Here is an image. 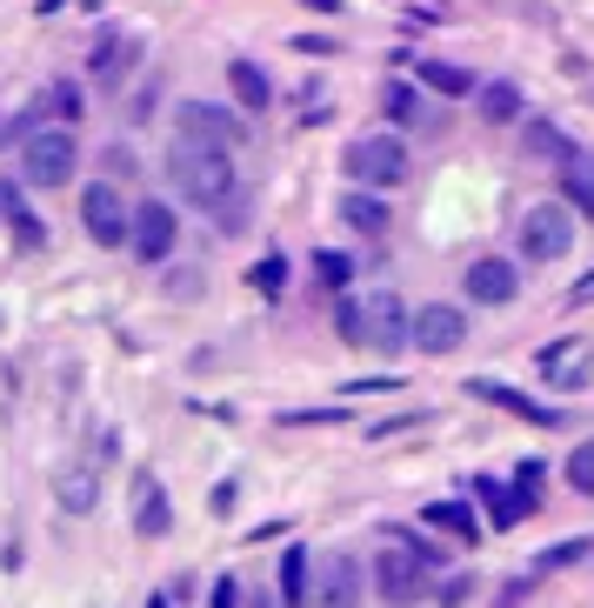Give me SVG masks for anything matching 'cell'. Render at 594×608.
Returning <instances> with one entry per match:
<instances>
[{
	"instance_id": "cell-7",
	"label": "cell",
	"mask_w": 594,
	"mask_h": 608,
	"mask_svg": "<svg viewBox=\"0 0 594 608\" xmlns=\"http://www.w3.org/2000/svg\"><path fill=\"white\" fill-rule=\"evenodd\" d=\"M461 341H468V314L455 301L407 308V347H421V355H455Z\"/></svg>"
},
{
	"instance_id": "cell-25",
	"label": "cell",
	"mask_w": 594,
	"mask_h": 608,
	"mask_svg": "<svg viewBox=\"0 0 594 608\" xmlns=\"http://www.w3.org/2000/svg\"><path fill=\"white\" fill-rule=\"evenodd\" d=\"M421 80H428L441 101H468V95H474V74L455 67V60H421Z\"/></svg>"
},
{
	"instance_id": "cell-20",
	"label": "cell",
	"mask_w": 594,
	"mask_h": 608,
	"mask_svg": "<svg viewBox=\"0 0 594 608\" xmlns=\"http://www.w3.org/2000/svg\"><path fill=\"white\" fill-rule=\"evenodd\" d=\"M54 501H60L67 515H94V501H101V468H94V462L60 468V475H54Z\"/></svg>"
},
{
	"instance_id": "cell-30",
	"label": "cell",
	"mask_w": 594,
	"mask_h": 608,
	"mask_svg": "<svg viewBox=\"0 0 594 608\" xmlns=\"http://www.w3.org/2000/svg\"><path fill=\"white\" fill-rule=\"evenodd\" d=\"M568 488H574V495H587V501H594V442H581V449H574V455H568Z\"/></svg>"
},
{
	"instance_id": "cell-45",
	"label": "cell",
	"mask_w": 594,
	"mask_h": 608,
	"mask_svg": "<svg viewBox=\"0 0 594 608\" xmlns=\"http://www.w3.org/2000/svg\"><path fill=\"white\" fill-rule=\"evenodd\" d=\"M147 608H167V595H147Z\"/></svg>"
},
{
	"instance_id": "cell-27",
	"label": "cell",
	"mask_w": 594,
	"mask_h": 608,
	"mask_svg": "<svg viewBox=\"0 0 594 608\" xmlns=\"http://www.w3.org/2000/svg\"><path fill=\"white\" fill-rule=\"evenodd\" d=\"M307 575H314L307 549H288V555H281V601H288V608H307Z\"/></svg>"
},
{
	"instance_id": "cell-31",
	"label": "cell",
	"mask_w": 594,
	"mask_h": 608,
	"mask_svg": "<svg viewBox=\"0 0 594 608\" xmlns=\"http://www.w3.org/2000/svg\"><path fill=\"white\" fill-rule=\"evenodd\" d=\"M414 108H421V101H414L407 80H388V87H381V114H388V121H414Z\"/></svg>"
},
{
	"instance_id": "cell-19",
	"label": "cell",
	"mask_w": 594,
	"mask_h": 608,
	"mask_svg": "<svg viewBox=\"0 0 594 608\" xmlns=\"http://www.w3.org/2000/svg\"><path fill=\"white\" fill-rule=\"evenodd\" d=\"M134 60H141V41H127V34H101L94 54H88V74H94L101 87H121V80L134 74Z\"/></svg>"
},
{
	"instance_id": "cell-14",
	"label": "cell",
	"mask_w": 594,
	"mask_h": 608,
	"mask_svg": "<svg viewBox=\"0 0 594 608\" xmlns=\"http://www.w3.org/2000/svg\"><path fill=\"white\" fill-rule=\"evenodd\" d=\"M535 362H541L548 388H587L594 382V347L587 341H548Z\"/></svg>"
},
{
	"instance_id": "cell-12",
	"label": "cell",
	"mask_w": 594,
	"mask_h": 608,
	"mask_svg": "<svg viewBox=\"0 0 594 608\" xmlns=\"http://www.w3.org/2000/svg\"><path fill=\"white\" fill-rule=\"evenodd\" d=\"M468 395H474V401H487V408H507V414L528 421V428H561V408H548V401H535V395H522V388H507V382L474 375V382H468Z\"/></svg>"
},
{
	"instance_id": "cell-35",
	"label": "cell",
	"mask_w": 594,
	"mask_h": 608,
	"mask_svg": "<svg viewBox=\"0 0 594 608\" xmlns=\"http://www.w3.org/2000/svg\"><path fill=\"white\" fill-rule=\"evenodd\" d=\"M327 421H348V408H288L281 428H327Z\"/></svg>"
},
{
	"instance_id": "cell-5",
	"label": "cell",
	"mask_w": 594,
	"mask_h": 608,
	"mask_svg": "<svg viewBox=\"0 0 594 608\" xmlns=\"http://www.w3.org/2000/svg\"><path fill=\"white\" fill-rule=\"evenodd\" d=\"M175 247H181V221H175V208H167V201H134L127 208V254L134 261L160 268Z\"/></svg>"
},
{
	"instance_id": "cell-4",
	"label": "cell",
	"mask_w": 594,
	"mask_h": 608,
	"mask_svg": "<svg viewBox=\"0 0 594 608\" xmlns=\"http://www.w3.org/2000/svg\"><path fill=\"white\" fill-rule=\"evenodd\" d=\"M428 588H435V568L421 562L414 549H401V542H388L381 555H374V595L381 601H394V608H407V601H428Z\"/></svg>"
},
{
	"instance_id": "cell-3",
	"label": "cell",
	"mask_w": 594,
	"mask_h": 608,
	"mask_svg": "<svg viewBox=\"0 0 594 608\" xmlns=\"http://www.w3.org/2000/svg\"><path fill=\"white\" fill-rule=\"evenodd\" d=\"M21 174L34 188H67L80 174V141L74 128H27L21 134Z\"/></svg>"
},
{
	"instance_id": "cell-40",
	"label": "cell",
	"mask_w": 594,
	"mask_h": 608,
	"mask_svg": "<svg viewBox=\"0 0 594 608\" xmlns=\"http://www.w3.org/2000/svg\"><path fill=\"white\" fill-rule=\"evenodd\" d=\"M167 288H175V295H188V301H194V295H201V275H194V268H181V275L167 281Z\"/></svg>"
},
{
	"instance_id": "cell-37",
	"label": "cell",
	"mask_w": 594,
	"mask_h": 608,
	"mask_svg": "<svg viewBox=\"0 0 594 608\" xmlns=\"http://www.w3.org/2000/svg\"><path fill=\"white\" fill-rule=\"evenodd\" d=\"M401 388V375H368V382H348L341 395H394Z\"/></svg>"
},
{
	"instance_id": "cell-44",
	"label": "cell",
	"mask_w": 594,
	"mask_h": 608,
	"mask_svg": "<svg viewBox=\"0 0 594 608\" xmlns=\"http://www.w3.org/2000/svg\"><path fill=\"white\" fill-rule=\"evenodd\" d=\"M307 8H314V14H334V8H341V0H307Z\"/></svg>"
},
{
	"instance_id": "cell-39",
	"label": "cell",
	"mask_w": 594,
	"mask_h": 608,
	"mask_svg": "<svg viewBox=\"0 0 594 608\" xmlns=\"http://www.w3.org/2000/svg\"><path fill=\"white\" fill-rule=\"evenodd\" d=\"M541 475H548V468H541V462H522V468H515V488H522V495H535V501H541Z\"/></svg>"
},
{
	"instance_id": "cell-29",
	"label": "cell",
	"mask_w": 594,
	"mask_h": 608,
	"mask_svg": "<svg viewBox=\"0 0 594 608\" xmlns=\"http://www.w3.org/2000/svg\"><path fill=\"white\" fill-rule=\"evenodd\" d=\"M528 154H541V161H568L574 147H568V134H561L554 121H528Z\"/></svg>"
},
{
	"instance_id": "cell-17",
	"label": "cell",
	"mask_w": 594,
	"mask_h": 608,
	"mask_svg": "<svg viewBox=\"0 0 594 608\" xmlns=\"http://www.w3.org/2000/svg\"><path fill=\"white\" fill-rule=\"evenodd\" d=\"M227 87H234V108H240V114H268V108H274V80H268V67L247 60V54L227 60Z\"/></svg>"
},
{
	"instance_id": "cell-11",
	"label": "cell",
	"mask_w": 594,
	"mask_h": 608,
	"mask_svg": "<svg viewBox=\"0 0 594 608\" xmlns=\"http://www.w3.org/2000/svg\"><path fill=\"white\" fill-rule=\"evenodd\" d=\"M461 288H468V301H481V308H507V301L522 295V268H515V261H501V254H481V261H468Z\"/></svg>"
},
{
	"instance_id": "cell-13",
	"label": "cell",
	"mask_w": 594,
	"mask_h": 608,
	"mask_svg": "<svg viewBox=\"0 0 594 608\" xmlns=\"http://www.w3.org/2000/svg\"><path fill=\"white\" fill-rule=\"evenodd\" d=\"M80 108H88V95H80L74 80H47L41 95L27 101V114H21V134H27V128H74Z\"/></svg>"
},
{
	"instance_id": "cell-18",
	"label": "cell",
	"mask_w": 594,
	"mask_h": 608,
	"mask_svg": "<svg viewBox=\"0 0 594 608\" xmlns=\"http://www.w3.org/2000/svg\"><path fill=\"white\" fill-rule=\"evenodd\" d=\"M167 529H175V501H167V488L154 475H141L134 482V535L141 542H160Z\"/></svg>"
},
{
	"instance_id": "cell-8",
	"label": "cell",
	"mask_w": 594,
	"mask_h": 608,
	"mask_svg": "<svg viewBox=\"0 0 594 608\" xmlns=\"http://www.w3.org/2000/svg\"><path fill=\"white\" fill-rule=\"evenodd\" d=\"M361 347H368V355H401V347H407V301L394 288L361 295Z\"/></svg>"
},
{
	"instance_id": "cell-38",
	"label": "cell",
	"mask_w": 594,
	"mask_h": 608,
	"mask_svg": "<svg viewBox=\"0 0 594 608\" xmlns=\"http://www.w3.org/2000/svg\"><path fill=\"white\" fill-rule=\"evenodd\" d=\"M208 608H240V582H234V575H221V582L208 588Z\"/></svg>"
},
{
	"instance_id": "cell-32",
	"label": "cell",
	"mask_w": 594,
	"mask_h": 608,
	"mask_svg": "<svg viewBox=\"0 0 594 608\" xmlns=\"http://www.w3.org/2000/svg\"><path fill=\"white\" fill-rule=\"evenodd\" d=\"M334 328L348 347H361V295H334Z\"/></svg>"
},
{
	"instance_id": "cell-16",
	"label": "cell",
	"mask_w": 594,
	"mask_h": 608,
	"mask_svg": "<svg viewBox=\"0 0 594 608\" xmlns=\"http://www.w3.org/2000/svg\"><path fill=\"white\" fill-rule=\"evenodd\" d=\"M474 495H481V508H487V521H494V529H522V521L541 508L535 495H522L515 482H494V475H481V482H474Z\"/></svg>"
},
{
	"instance_id": "cell-10",
	"label": "cell",
	"mask_w": 594,
	"mask_h": 608,
	"mask_svg": "<svg viewBox=\"0 0 594 608\" xmlns=\"http://www.w3.org/2000/svg\"><path fill=\"white\" fill-rule=\"evenodd\" d=\"M568 247H574V208H561V201L528 208V221H522V254H528V261H561Z\"/></svg>"
},
{
	"instance_id": "cell-1",
	"label": "cell",
	"mask_w": 594,
	"mask_h": 608,
	"mask_svg": "<svg viewBox=\"0 0 594 608\" xmlns=\"http://www.w3.org/2000/svg\"><path fill=\"white\" fill-rule=\"evenodd\" d=\"M167 181L175 195H188L194 208H208L221 228H240V174H234V154L227 147H208V141H188L175 134L167 141Z\"/></svg>"
},
{
	"instance_id": "cell-43",
	"label": "cell",
	"mask_w": 594,
	"mask_h": 608,
	"mask_svg": "<svg viewBox=\"0 0 594 608\" xmlns=\"http://www.w3.org/2000/svg\"><path fill=\"white\" fill-rule=\"evenodd\" d=\"M568 301H594V275H581V281H574V295H568Z\"/></svg>"
},
{
	"instance_id": "cell-26",
	"label": "cell",
	"mask_w": 594,
	"mask_h": 608,
	"mask_svg": "<svg viewBox=\"0 0 594 608\" xmlns=\"http://www.w3.org/2000/svg\"><path fill=\"white\" fill-rule=\"evenodd\" d=\"M561 195H568L561 208H581V214H594V167H587L581 154H568V161H561Z\"/></svg>"
},
{
	"instance_id": "cell-24",
	"label": "cell",
	"mask_w": 594,
	"mask_h": 608,
	"mask_svg": "<svg viewBox=\"0 0 594 608\" xmlns=\"http://www.w3.org/2000/svg\"><path fill=\"white\" fill-rule=\"evenodd\" d=\"M474 101H481V121H522V87L515 80H474Z\"/></svg>"
},
{
	"instance_id": "cell-23",
	"label": "cell",
	"mask_w": 594,
	"mask_h": 608,
	"mask_svg": "<svg viewBox=\"0 0 594 608\" xmlns=\"http://www.w3.org/2000/svg\"><path fill=\"white\" fill-rule=\"evenodd\" d=\"M334 214H341L355 234H388V195H374V188L341 195V201H334Z\"/></svg>"
},
{
	"instance_id": "cell-21",
	"label": "cell",
	"mask_w": 594,
	"mask_h": 608,
	"mask_svg": "<svg viewBox=\"0 0 594 608\" xmlns=\"http://www.w3.org/2000/svg\"><path fill=\"white\" fill-rule=\"evenodd\" d=\"M0 221H8V234H14V247H21V254H41V247H47V228H41V214L21 201V188H14V181L0 188Z\"/></svg>"
},
{
	"instance_id": "cell-28",
	"label": "cell",
	"mask_w": 594,
	"mask_h": 608,
	"mask_svg": "<svg viewBox=\"0 0 594 608\" xmlns=\"http://www.w3.org/2000/svg\"><path fill=\"white\" fill-rule=\"evenodd\" d=\"M587 555H594V542H587V535H568V542H554V549L535 555V575H548V568H574V562H587Z\"/></svg>"
},
{
	"instance_id": "cell-34",
	"label": "cell",
	"mask_w": 594,
	"mask_h": 608,
	"mask_svg": "<svg viewBox=\"0 0 594 608\" xmlns=\"http://www.w3.org/2000/svg\"><path fill=\"white\" fill-rule=\"evenodd\" d=\"M314 275H321L327 288H348V275H355V261H348V254H334V247H321V254H314Z\"/></svg>"
},
{
	"instance_id": "cell-33",
	"label": "cell",
	"mask_w": 594,
	"mask_h": 608,
	"mask_svg": "<svg viewBox=\"0 0 594 608\" xmlns=\"http://www.w3.org/2000/svg\"><path fill=\"white\" fill-rule=\"evenodd\" d=\"M247 281L261 288V295H281V288H288V261H281V254H268V261H254V268H247Z\"/></svg>"
},
{
	"instance_id": "cell-9",
	"label": "cell",
	"mask_w": 594,
	"mask_h": 608,
	"mask_svg": "<svg viewBox=\"0 0 594 608\" xmlns=\"http://www.w3.org/2000/svg\"><path fill=\"white\" fill-rule=\"evenodd\" d=\"M80 228L94 234V247H127V201L114 181H88L80 188Z\"/></svg>"
},
{
	"instance_id": "cell-2",
	"label": "cell",
	"mask_w": 594,
	"mask_h": 608,
	"mask_svg": "<svg viewBox=\"0 0 594 608\" xmlns=\"http://www.w3.org/2000/svg\"><path fill=\"white\" fill-rule=\"evenodd\" d=\"M341 167H348V181L355 188H394V181H407V141L388 128V134H355L348 147H341Z\"/></svg>"
},
{
	"instance_id": "cell-15",
	"label": "cell",
	"mask_w": 594,
	"mask_h": 608,
	"mask_svg": "<svg viewBox=\"0 0 594 608\" xmlns=\"http://www.w3.org/2000/svg\"><path fill=\"white\" fill-rule=\"evenodd\" d=\"M314 608H361V562L355 555H327L321 562V588H307Z\"/></svg>"
},
{
	"instance_id": "cell-6",
	"label": "cell",
	"mask_w": 594,
	"mask_h": 608,
	"mask_svg": "<svg viewBox=\"0 0 594 608\" xmlns=\"http://www.w3.org/2000/svg\"><path fill=\"white\" fill-rule=\"evenodd\" d=\"M175 128L188 134V141H208V147H240V141H254L247 134V114L240 108H227V101H181L175 108Z\"/></svg>"
},
{
	"instance_id": "cell-42",
	"label": "cell",
	"mask_w": 594,
	"mask_h": 608,
	"mask_svg": "<svg viewBox=\"0 0 594 608\" xmlns=\"http://www.w3.org/2000/svg\"><path fill=\"white\" fill-rule=\"evenodd\" d=\"M108 174H134V154L127 147H108Z\"/></svg>"
},
{
	"instance_id": "cell-22",
	"label": "cell",
	"mask_w": 594,
	"mask_h": 608,
	"mask_svg": "<svg viewBox=\"0 0 594 608\" xmlns=\"http://www.w3.org/2000/svg\"><path fill=\"white\" fill-rule=\"evenodd\" d=\"M421 521H428L435 535L461 542V549H474V542H481V521H474V508H468V501H428V508H421Z\"/></svg>"
},
{
	"instance_id": "cell-36",
	"label": "cell",
	"mask_w": 594,
	"mask_h": 608,
	"mask_svg": "<svg viewBox=\"0 0 594 608\" xmlns=\"http://www.w3.org/2000/svg\"><path fill=\"white\" fill-rule=\"evenodd\" d=\"M428 595H441V608H455V601H468V595H474V575H448V582H435Z\"/></svg>"
},
{
	"instance_id": "cell-41",
	"label": "cell",
	"mask_w": 594,
	"mask_h": 608,
	"mask_svg": "<svg viewBox=\"0 0 594 608\" xmlns=\"http://www.w3.org/2000/svg\"><path fill=\"white\" fill-rule=\"evenodd\" d=\"M294 47H301V54H334V41H327V34H301Z\"/></svg>"
}]
</instances>
